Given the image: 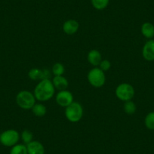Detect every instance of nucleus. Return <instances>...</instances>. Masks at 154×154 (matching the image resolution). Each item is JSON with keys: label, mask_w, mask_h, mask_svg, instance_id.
Returning a JSON list of instances; mask_svg holds the SVG:
<instances>
[{"label": "nucleus", "mask_w": 154, "mask_h": 154, "mask_svg": "<svg viewBox=\"0 0 154 154\" xmlns=\"http://www.w3.org/2000/svg\"><path fill=\"white\" fill-rule=\"evenodd\" d=\"M55 88L50 79H43L39 81L35 87L33 94L35 99L38 101H48L53 97Z\"/></svg>", "instance_id": "nucleus-1"}, {"label": "nucleus", "mask_w": 154, "mask_h": 154, "mask_svg": "<svg viewBox=\"0 0 154 154\" xmlns=\"http://www.w3.org/2000/svg\"><path fill=\"white\" fill-rule=\"evenodd\" d=\"M83 107L79 102L73 101L65 109V116L68 121L75 123L82 119L83 116Z\"/></svg>", "instance_id": "nucleus-2"}, {"label": "nucleus", "mask_w": 154, "mask_h": 154, "mask_svg": "<svg viewBox=\"0 0 154 154\" xmlns=\"http://www.w3.org/2000/svg\"><path fill=\"white\" fill-rule=\"evenodd\" d=\"M35 95L33 93L26 90H23L17 93L16 96V103L19 107L23 109H31L35 103Z\"/></svg>", "instance_id": "nucleus-3"}, {"label": "nucleus", "mask_w": 154, "mask_h": 154, "mask_svg": "<svg viewBox=\"0 0 154 154\" xmlns=\"http://www.w3.org/2000/svg\"><path fill=\"white\" fill-rule=\"evenodd\" d=\"M87 79L91 86L94 88H100L104 85L106 82L105 72L100 69L98 66L92 68L87 75Z\"/></svg>", "instance_id": "nucleus-4"}, {"label": "nucleus", "mask_w": 154, "mask_h": 154, "mask_svg": "<svg viewBox=\"0 0 154 154\" xmlns=\"http://www.w3.org/2000/svg\"><path fill=\"white\" fill-rule=\"evenodd\" d=\"M20 138V134L17 130L8 129L2 131L0 134V142L1 144L8 147H12L18 143Z\"/></svg>", "instance_id": "nucleus-5"}, {"label": "nucleus", "mask_w": 154, "mask_h": 154, "mask_svg": "<svg viewBox=\"0 0 154 154\" xmlns=\"http://www.w3.org/2000/svg\"><path fill=\"white\" fill-rule=\"evenodd\" d=\"M134 88L129 83H121L116 87L115 94L116 97L122 101H128L131 100L134 96Z\"/></svg>", "instance_id": "nucleus-6"}, {"label": "nucleus", "mask_w": 154, "mask_h": 154, "mask_svg": "<svg viewBox=\"0 0 154 154\" xmlns=\"http://www.w3.org/2000/svg\"><path fill=\"white\" fill-rule=\"evenodd\" d=\"M55 100L59 106L66 108L73 102V95L68 90L59 91L55 96Z\"/></svg>", "instance_id": "nucleus-7"}, {"label": "nucleus", "mask_w": 154, "mask_h": 154, "mask_svg": "<svg viewBox=\"0 0 154 154\" xmlns=\"http://www.w3.org/2000/svg\"><path fill=\"white\" fill-rule=\"evenodd\" d=\"M143 58L148 61H154V39H149L144 44L142 49Z\"/></svg>", "instance_id": "nucleus-8"}, {"label": "nucleus", "mask_w": 154, "mask_h": 154, "mask_svg": "<svg viewBox=\"0 0 154 154\" xmlns=\"http://www.w3.org/2000/svg\"><path fill=\"white\" fill-rule=\"evenodd\" d=\"M79 22L74 19H69V20H66L62 26V29L66 35H73L79 30Z\"/></svg>", "instance_id": "nucleus-9"}, {"label": "nucleus", "mask_w": 154, "mask_h": 154, "mask_svg": "<svg viewBox=\"0 0 154 154\" xmlns=\"http://www.w3.org/2000/svg\"><path fill=\"white\" fill-rule=\"evenodd\" d=\"M28 154H45V150L43 144L38 140H32L26 144Z\"/></svg>", "instance_id": "nucleus-10"}, {"label": "nucleus", "mask_w": 154, "mask_h": 154, "mask_svg": "<svg viewBox=\"0 0 154 154\" xmlns=\"http://www.w3.org/2000/svg\"><path fill=\"white\" fill-rule=\"evenodd\" d=\"M54 88L58 91L66 90L69 86V82L63 75H54L51 80Z\"/></svg>", "instance_id": "nucleus-11"}, {"label": "nucleus", "mask_w": 154, "mask_h": 154, "mask_svg": "<svg viewBox=\"0 0 154 154\" xmlns=\"http://www.w3.org/2000/svg\"><path fill=\"white\" fill-rule=\"evenodd\" d=\"M87 59L90 64L92 65L93 66L96 67L98 66L102 60L101 53L97 49H92L88 53L87 55Z\"/></svg>", "instance_id": "nucleus-12"}, {"label": "nucleus", "mask_w": 154, "mask_h": 154, "mask_svg": "<svg viewBox=\"0 0 154 154\" xmlns=\"http://www.w3.org/2000/svg\"><path fill=\"white\" fill-rule=\"evenodd\" d=\"M140 31L145 38L150 39L154 36V25L149 22H145L142 24Z\"/></svg>", "instance_id": "nucleus-13"}, {"label": "nucleus", "mask_w": 154, "mask_h": 154, "mask_svg": "<svg viewBox=\"0 0 154 154\" xmlns=\"http://www.w3.org/2000/svg\"><path fill=\"white\" fill-rule=\"evenodd\" d=\"M32 113L35 116H38V117H42L46 114L47 112V108L43 103H35L33 106H32Z\"/></svg>", "instance_id": "nucleus-14"}, {"label": "nucleus", "mask_w": 154, "mask_h": 154, "mask_svg": "<svg viewBox=\"0 0 154 154\" xmlns=\"http://www.w3.org/2000/svg\"><path fill=\"white\" fill-rule=\"evenodd\" d=\"M123 110L128 115H133L137 110V106L132 100H128L124 103Z\"/></svg>", "instance_id": "nucleus-15"}, {"label": "nucleus", "mask_w": 154, "mask_h": 154, "mask_svg": "<svg viewBox=\"0 0 154 154\" xmlns=\"http://www.w3.org/2000/svg\"><path fill=\"white\" fill-rule=\"evenodd\" d=\"M10 154H28L26 145L24 143H17L11 147Z\"/></svg>", "instance_id": "nucleus-16"}, {"label": "nucleus", "mask_w": 154, "mask_h": 154, "mask_svg": "<svg viewBox=\"0 0 154 154\" xmlns=\"http://www.w3.org/2000/svg\"><path fill=\"white\" fill-rule=\"evenodd\" d=\"M28 76L32 80H42V69L32 68L28 72Z\"/></svg>", "instance_id": "nucleus-17"}, {"label": "nucleus", "mask_w": 154, "mask_h": 154, "mask_svg": "<svg viewBox=\"0 0 154 154\" xmlns=\"http://www.w3.org/2000/svg\"><path fill=\"white\" fill-rule=\"evenodd\" d=\"M91 5L95 9L103 10L108 6L109 0H91Z\"/></svg>", "instance_id": "nucleus-18"}, {"label": "nucleus", "mask_w": 154, "mask_h": 154, "mask_svg": "<svg viewBox=\"0 0 154 154\" xmlns=\"http://www.w3.org/2000/svg\"><path fill=\"white\" fill-rule=\"evenodd\" d=\"M20 138L25 145L28 144L33 140V134L29 130H24L20 134Z\"/></svg>", "instance_id": "nucleus-19"}, {"label": "nucleus", "mask_w": 154, "mask_h": 154, "mask_svg": "<svg viewBox=\"0 0 154 154\" xmlns=\"http://www.w3.org/2000/svg\"><path fill=\"white\" fill-rule=\"evenodd\" d=\"M51 72L54 75H63L65 72V67L61 63H55L51 68Z\"/></svg>", "instance_id": "nucleus-20"}, {"label": "nucleus", "mask_w": 154, "mask_h": 154, "mask_svg": "<svg viewBox=\"0 0 154 154\" xmlns=\"http://www.w3.org/2000/svg\"><path fill=\"white\" fill-rule=\"evenodd\" d=\"M144 123L146 128L149 130H154V112H150L146 116Z\"/></svg>", "instance_id": "nucleus-21"}, {"label": "nucleus", "mask_w": 154, "mask_h": 154, "mask_svg": "<svg viewBox=\"0 0 154 154\" xmlns=\"http://www.w3.org/2000/svg\"><path fill=\"white\" fill-rule=\"evenodd\" d=\"M98 67L100 68L101 70H103V72H106V71L109 70L111 67V63L109 60H102L101 62L99 64Z\"/></svg>", "instance_id": "nucleus-22"}, {"label": "nucleus", "mask_w": 154, "mask_h": 154, "mask_svg": "<svg viewBox=\"0 0 154 154\" xmlns=\"http://www.w3.org/2000/svg\"><path fill=\"white\" fill-rule=\"evenodd\" d=\"M0 144H1V142H0Z\"/></svg>", "instance_id": "nucleus-23"}]
</instances>
